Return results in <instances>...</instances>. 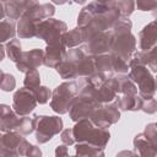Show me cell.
Instances as JSON below:
<instances>
[{
    "instance_id": "43",
    "label": "cell",
    "mask_w": 157,
    "mask_h": 157,
    "mask_svg": "<svg viewBox=\"0 0 157 157\" xmlns=\"http://www.w3.org/2000/svg\"><path fill=\"white\" fill-rule=\"evenodd\" d=\"M115 157H137L136 153L134 151H130V150H123L120 152H118L115 155Z\"/></svg>"
},
{
    "instance_id": "40",
    "label": "cell",
    "mask_w": 157,
    "mask_h": 157,
    "mask_svg": "<svg viewBox=\"0 0 157 157\" xmlns=\"http://www.w3.org/2000/svg\"><path fill=\"white\" fill-rule=\"evenodd\" d=\"M141 110L146 114H153L157 110V102L156 98H150V99H144Z\"/></svg>"
},
{
    "instance_id": "25",
    "label": "cell",
    "mask_w": 157,
    "mask_h": 157,
    "mask_svg": "<svg viewBox=\"0 0 157 157\" xmlns=\"http://www.w3.org/2000/svg\"><path fill=\"white\" fill-rule=\"evenodd\" d=\"M21 117H18L13 110L0 118V132H11L16 131L20 125Z\"/></svg>"
},
{
    "instance_id": "35",
    "label": "cell",
    "mask_w": 157,
    "mask_h": 157,
    "mask_svg": "<svg viewBox=\"0 0 157 157\" xmlns=\"http://www.w3.org/2000/svg\"><path fill=\"white\" fill-rule=\"evenodd\" d=\"M16 87V80L13 77V75L9 74V72H4L1 80H0V90L4 92H11L13 91Z\"/></svg>"
},
{
    "instance_id": "20",
    "label": "cell",
    "mask_w": 157,
    "mask_h": 157,
    "mask_svg": "<svg viewBox=\"0 0 157 157\" xmlns=\"http://www.w3.org/2000/svg\"><path fill=\"white\" fill-rule=\"evenodd\" d=\"M32 0H10L4 1L5 7V16L10 21L20 20V17L23 15V12L27 10V7L31 5Z\"/></svg>"
},
{
    "instance_id": "44",
    "label": "cell",
    "mask_w": 157,
    "mask_h": 157,
    "mask_svg": "<svg viewBox=\"0 0 157 157\" xmlns=\"http://www.w3.org/2000/svg\"><path fill=\"white\" fill-rule=\"evenodd\" d=\"M11 112H12V107H10L7 104H0V118L11 113Z\"/></svg>"
},
{
    "instance_id": "13",
    "label": "cell",
    "mask_w": 157,
    "mask_h": 157,
    "mask_svg": "<svg viewBox=\"0 0 157 157\" xmlns=\"http://www.w3.org/2000/svg\"><path fill=\"white\" fill-rule=\"evenodd\" d=\"M37 101L33 91L27 88H18L12 97V110L18 117H28L37 107Z\"/></svg>"
},
{
    "instance_id": "4",
    "label": "cell",
    "mask_w": 157,
    "mask_h": 157,
    "mask_svg": "<svg viewBox=\"0 0 157 157\" xmlns=\"http://www.w3.org/2000/svg\"><path fill=\"white\" fill-rule=\"evenodd\" d=\"M128 77L137 87V94L142 99L155 98L156 93V80L153 74L142 65H132L129 67Z\"/></svg>"
},
{
    "instance_id": "14",
    "label": "cell",
    "mask_w": 157,
    "mask_h": 157,
    "mask_svg": "<svg viewBox=\"0 0 157 157\" xmlns=\"http://www.w3.org/2000/svg\"><path fill=\"white\" fill-rule=\"evenodd\" d=\"M44 60V50L43 49H31L27 52H22L20 59L16 63V69L20 72H28L31 70H37L40 65H43Z\"/></svg>"
},
{
    "instance_id": "26",
    "label": "cell",
    "mask_w": 157,
    "mask_h": 157,
    "mask_svg": "<svg viewBox=\"0 0 157 157\" xmlns=\"http://www.w3.org/2000/svg\"><path fill=\"white\" fill-rule=\"evenodd\" d=\"M94 59V67L97 72H104V74H112L113 72V63H112V55L102 54L93 56Z\"/></svg>"
},
{
    "instance_id": "36",
    "label": "cell",
    "mask_w": 157,
    "mask_h": 157,
    "mask_svg": "<svg viewBox=\"0 0 157 157\" xmlns=\"http://www.w3.org/2000/svg\"><path fill=\"white\" fill-rule=\"evenodd\" d=\"M112 63H113V71L117 72L118 75H126L129 72V65L123 59H119V58L112 55Z\"/></svg>"
},
{
    "instance_id": "46",
    "label": "cell",
    "mask_w": 157,
    "mask_h": 157,
    "mask_svg": "<svg viewBox=\"0 0 157 157\" xmlns=\"http://www.w3.org/2000/svg\"><path fill=\"white\" fill-rule=\"evenodd\" d=\"M2 75H4V71L0 69V80H1V77H2Z\"/></svg>"
},
{
    "instance_id": "41",
    "label": "cell",
    "mask_w": 157,
    "mask_h": 157,
    "mask_svg": "<svg viewBox=\"0 0 157 157\" xmlns=\"http://www.w3.org/2000/svg\"><path fill=\"white\" fill-rule=\"evenodd\" d=\"M42 156H43L42 150L36 145H29L25 155V157H42Z\"/></svg>"
},
{
    "instance_id": "31",
    "label": "cell",
    "mask_w": 157,
    "mask_h": 157,
    "mask_svg": "<svg viewBox=\"0 0 157 157\" xmlns=\"http://www.w3.org/2000/svg\"><path fill=\"white\" fill-rule=\"evenodd\" d=\"M56 72L59 74V76L64 80H70V78H76V70L74 67V65L69 61V60H64L61 61L56 67H55Z\"/></svg>"
},
{
    "instance_id": "45",
    "label": "cell",
    "mask_w": 157,
    "mask_h": 157,
    "mask_svg": "<svg viewBox=\"0 0 157 157\" xmlns=\"http://www.w3.org/2000/svg\"><path fill=\"white\" fill-rule=\"evenodd\" d=\"M5 17V7H4V1H0V22Z\"/></svg>"
},
{
    "instance_id": "37",
    "label": "cell",
    "mask_w": 157,
    "mask_h": 157,
    "mask_svg": "<svg viewBox=\"0 0 157 157\" xmlns=\"http://www.w3.org/2000/svg\"><path fill=\"white\" fill-rule=\"evenodd\" d=\"M147 140H150L152 144L157 145V125L156 123H150L145 126V130L142 132Z\"/></svg>"
},
{
    "instance_id": "24",
    "label": "cell",
    "mask_w": 157,
    "mask_h": 157,
    "mask_svg": "<svg viewBox=\"0 0 157 157\" xmlns=\"http://www.w3.org/2000/svg\"><path fill=\"white\" fill-rule=\"evenodd\" d=\"M117 83H118V94L123 96H134L137 94V87L135 83L128 77V75H117L114 76Z\"/></svg>"
},
{
    "instance_id": "34",
    "label": "cell",
    "mask_w": 157,
    "mask_h": 157,
    "mask_svg": "<svg viewBox=\"0 0 157 157\" xmlns=\"http://www.w3.org/2000/svg\"><path fill=\"white\" fill-rule=\"evenodd\" d=\"M33 93H34L37 103H39V104H45L52 98V91L47 86H38L33 91Z\"/></svg>"
},
{
    "instance_id": "2",
    "label": "cell",
    "mask_w": 157,
    "mask_h": 157,
    "mask_svg": "<svg viewBox=\"0 0 157 157\" xmlns=\"http://www.w3.org/2000/svg\"><path fill=\"white\" fill-rule=\"evenodd\" d=\"M72 134H74L75 142L90 144L103 150L105 148V146L110 140L109 130L94 126L88 118L76 121L72 128Z\"/></svg>"
},
{
    "instance_id": "10",
    "label": "cell",
    "mask_w": 157,
    "mask_h": 157,
    "mask_svg": "<svg viewBox=\"0 0 157 157\" xmlns=\"http://www.w3.org/2000/svg\"><path fill=\"white\" fill-rule=\"evenodd\" d=\"M66 60H69L75 70H76V78L78 77H90L96 71L94 67V59L93 56L86 55L81 48H72L67 50Z\"/></svg>"
},
{
    "instance_id": "33",
    "label": "cell",
    "mask_w": 157,
    "mask_h": 157,
    "mask_svg": "<svg viewBox=\"0 0 157 157\" xmlns=\"http://www.w3.org/2000/svg\"><path fill=\"white\" fill-rule=\"evenodd\" d=\"M110 77H113L112 74L94 72L93 75H91L90 77H86V78H87L88 83H90L94 90H98V88H101V87L104 85V82H105L108 78H110Z\"/></svg>"
},
{
    "instance_id": "28",
    "label": "cell",
    "mask_w": 157,
    "mask_h": 157,
    "mask_svg": "<svg viewBox=\"0 0 157 157\" xmlns=\"http://www.w3.org/2000/svg\"><path fill=\"white\" fill-rule=\"evenodd\" d=\"M37 117L38 114H33L32 117H21L20 125L17 128V132L21 135H29L36 130L37 126Z\"/></svg>"
},
{
    "instance_id": "22",
    "label": "cell",
    "mask_w": 157,
    "mask_h": 157,
    "mask_svg": "<svg viewBox=\"0 0 157 157\" xmlns=\"http://www.w3.org/2000/svg\"><path fill=\"white\" fill-rule=\"evenodd\" d=\"M63 44L65 45V48L67 49H72V48H78L80 44H82L85 42V37H83V32L81 28L75 27L70 31H66L63 37H61Z\"/></svg>"
},
{
    "instance_id": "7",
    "label": "cell",
    "mask_w": 157,
    "mask_h": 157,
    "mask_svg": "<svg viewBox=\"0 0 157 157\" xmlns=\"http://www.w3.org/2000/svg\"><path fill=\"white\" fill-rule=\"evenodd\" d=\"M63 119L58 115H38L36 126V140L39 144H47L63 130Z\"/></svg>"
},
{
    "instance_id": "21",
    "label": "cell",
    "mask_w": 157,
    "mask_h": 157,
    "mask_svg": "<svg viewBox=\"0 0 157 157\" xmlns=\"http://www.w3.org/2000/svg\"><path fill=\"white\" fill-rule=\"evenodd\" d=\"M114 104L120 112H139L141 110L144 99L139 94L134 96H120L114 99Z\"/></svg>"
},
{
    "instance_id": "32",
    "label": "cell",
    "mask_w": 157,
    "mask_h": 157,
    "mask_svg": "<svg viewBox=\"0 0 157 157\" xmlns=\"http://www.w3.org/2000/svg\"><path fill=\"white\" fill-rule=\"evenodd\" d=\"M38 86H40V75L38 70H31L26 72L25 80H23V87L31 91H34Z\"/></svg>"
},
{
    "instance_id": "15",
    "label": "cell",
    "mask_w": 157,
    "mask_h": 157,
    "mask_svg": "<svg viewBox=\"0 0 157 157\" xmlns=\"http://www.w3.org/2000/svg\"><path fill=\"white\" fill-rule=\"evenodd\" d=\"M66 54L67 49L63 43L53 44V45H47L44 50V60L43 65L50 69H55L61 61L66 60Z\"/></svg>"
},
{
    "instance_id": "3",
    "label": "cell",
    "mask_w": 157,
    "mask_h": 157,
    "mask_svg": "<svg viewBox=\"0 0 157 157\" xmlns=\"http://www.w3.org/2000/svg\"><path fill=\"white\" fill-rule=\"evenodd\" d=\"M78 94V87L76 81H65L56 86L52 92L50 108L56 114H66L70 110L74 98Z\"/></svg>"
},
{
    "instance_id": "18",
    "label": "cell",
    "mask_w": 157,
    "mask_h": 157,
    "mask_svg": "<svg viewBox=\"0 0 157 157\" xmlns=\"http://www.w3.org/2000/svg\"><path fill=\"white\" fill-rule=\"evenodd\" d=\"M132 145H134V152L136 153L137 157H156L157 156V145L147 140L142 132L135 135L132 140Z\"/></svg>"
},
{
    "instance_id": "12",
    "label": "cell",
    "mask_w": 157,
    "mask_h": 157,
    "mask_svg": "<svg viewBox=\"0 0 157 157\" xmlns=\"http://www.w3.org/2000/svg\"><path fill=\"white\" fill-rule=\"evenodd\" d=\"M99 105H102V104H99L94 98L77 94L71 103V107L69 110V117L75 123L81 119H87Z\"/></svg>"
},
{
    "instance_id": "17",
    "label": "cell",
    "mask_w": 157,
    "mask_h": 157,
    "mask_svg": "<svg viewBox=\"0 0 157 157\" xmlns=\"http://www.w3.org/2000/svg\"><path fill=\"white\" fill-rule=\"evenodd\" d=\"M117 97H118V83L113 76L108 78L104 82V85L94 92L93 98L99 104H108V103H112Z\"/></svg>"
},
{
    "instance_id": "9",
    "label": "cell",
    "mask_w": 157,
    "mask_h": 157,
    "mask_svg": "<svg viewBox=\"0 0 157 157\" xmlns=\"http://www.w3.org/2000/svg\"><path fill=\"white\" fill-rule=\"evenodd\" d=\"M113 43V34L110 31L94 32L82 45V52L90 56L108 54Z\"/></svg>"
},
{
    "instance_id": "23",
    "label": "cell",
    "mask_w": 157,
    "mask_h": 157,
    "mask_svg": "<svg viewBox=\"0 0 157 157\" xmlns=\"http://www.w3.org/2000/svg\"><path fill=\"white\" fill-rule=\"evenodd\" d=\"M75 151H76V155H75L76 157H105L103 148H99L97 146L85 144V142L76 144Z\"/></svg>"
},
{
    "instance_id": "1",
    "label": "cell",
    "mask_w": 157,
    "mask_h": 157,
    "mask_svg": "<svg viewBox=\"0 0 157 157\" xmlns=\"http://www.w3.org/2000/svg\"><path fill=\"white\" fill-rule=\"evenodd\" d=\"M55 13V7L52 2L39 4L37 1H31V5L20 17L16 26V34L21 39H31L36 37L37 25L47 18H52Z\"/></svg>"
},
{
    "instance_id": "27",
    "label": "cell",
    "mask_w": 157,
    "mask_h": 157,
    "mask_svg": "<svg viewBox=\"0 0 157 157\" xmlns=\"http://www.w3.org/2000/svg\"><path fill=\"white\" fill-rule=\"evenodd\" d=\"M16 36V26L10 20H4L0 22V44L7 43Z\"/></svg>"
},
{
    "instance_id": "39",
    "label": "cell",
    "mask_w": 157,
    "mask_h": 157,
    "mask_svg": "<svg viewBox=\"0 0 157 157\" xmlns=\"http://www.w3.org/2000/svg\"><path fill=\"white\" fill-rule=\"evenodd\" d=\"M60 140L63 142V145L65 146H71L75 144V139H74V134H72V128L70 129H64L60 132Z\"/></svg>"
},
{
    "instance_id": "30",
    "label": "cell",
    "mask_w": 157,
    "mask_h": 157,
    "mask_svg": "<svg viewBox=\"0 0 157 157\" xmlns=\"http://www.w3.org/2000/svg\"><path fill=\"white\" fill-rule=\"evenodd\" d=\"M115 9L119 11L120 18H129V16L135 10V1L132 0H118L113 1Z\"/></svg>"
},
{
    "instance_id": "16",
    "label": "cell",
    "mask_w": 157,
    "mask_h": 157,
    "mask_svg": "<svg viewBox=\"0 0 157 157\" xmlns=\"http://www.w3.org/2000/svg\"><path fill=\"white\" fill-rule=\"evenodd\" d=\"M156 49L157 47L150 49V50H146V52H135L131 56V59L129 60L128 65L129 67L132 66V65H142V66H146L152 74L157 71V58H156Z\"/></svg>"
},
{
    "instance_id": "6",
    "label": "cell",
    "mask_w": 157,
    "mask_h": 157,
    "mask_svg": "<svg viewBox=\"0 0 157 157\" xmlns=\"http://www.w3.org/2000/svg\"><path fill=\"white\" fill-rule=\"evenodd\" d=\"M67 31V25L64 21L56 18H47L40 21L37 25L36 37L43 39L47 45H53L58 43H63L61 37Z\"/></svg>"
},
{
    "instance_id": "11",
    "label": "cell",
    "mask_w": 157,
    "mask_h": 157,
    "mask_svg": "<svg viewBox=\"0 0 157 157\" xmlns=\"http://www.w3.org/2000/svg\"><path fill=\"white\" fill-rule=\"evenodd\" d=\"M91 123L102 129H108L110 125L115 124L120 119V110L117 108L114 103L102 104L99 105L88 118Z\"/></svg>"
},
{
    "instance_id": "47",
    "label": "cell",
    "mask_w": 157,
    "mask_h": 157,
    "mask_svg": "<svg viewBox=\"0 0 157 157\" xmlns=\"http://www.w3.org/2000/svg\"><path fill=\"white\" fill-rule=\"evenodd\" d=\"M70 157H76V156H70Z\"/></svg>"
},
{
    "instance_id": "5",
    "label": "cell",
    "mask_w": 157,
    "mask_h": 157,
    "mask_svg": "<svg viewBox=\"0 0 157 157\" xmlns=\"http://www.w3.org/2000/svg\"><path fill=\"white\" fill-rule=\"evenodd\" d=\"M29 145L17 131L0 132V157H25Z\"/></svg>"
},
{
    "instance_id": "42",
    "label": "cell",
    "mask_w": 157,
    "mask_h": 157,
    "mask_svg": "<svg viewBox=\"0 0 157 157\" xmlns=\"http://www.w3.org/2000/svg\"><path fill=\"white\" fill-rule=\"evenodd\" d=\"M55 157H70L69 151H67V146H65V145L56 146L55 147Z\"/></svg>"
},
{
    "instance_id": "38",
    "label": "cell",
    "mask_w": 157,
    "mask_h": 157,
    "mask_svg": "<svg viewBox=\"0 0 157 157\" xmlns=\"http://www.w3.org/2000/svg\"><path fill=\"white\" fill-rule=\"evenodd\" d=\"M135 7L140 11H152L157 7V1L155 0H139L135 2Z\"/></svg>"
},
{
    "instance_id": "19",
    "label": "cell",
    "mask_w": 157,
    "mask_h": 157,
    "mask_svg": "<svg viewBox=\"0 0 157 157\" xmlns=\"http://www.w3.org/2000/svg\"><path fill=\"white\" fill-rule=\"evenodd\" d=\"M139 40H140V50L146 52L156 47L157 44V27L156 21L150 22L139 32Z\"/></svg>"
},
{
    "instance_id": "29",
    "label": "cell",
    "mask_w": 157,
    "mask_h": 157,
    "mask_svg": "<svg viewBox=\"0 0 157 157\" xmlns=\"http://www.w3.org/2000/svg\"><path fill=\"white\" fill-rule=\"evenodd\" d=\"M5 53H6L7 58L16 64L17 60L20 59L21 54H22V45H21L20 39L13 38V39L9 40L5 45Z\"/></svg>"
},
{
    "instance_id": "8",
    "label": "cell",
    "mask_w": 157,
    "mask_h": 157,
    "mask_svg": "<svg viewBox=\"0 0 157 157\" xmlns=\"http://www.w3.org/2000/svg\"><path fill=\"white\" fill-rule=\"evenodd\" d=\"M112 34H113V43L109 54L129 63L132 54L136 52V37L131 32L112 33Z\"/></svg>"
}]
</instances>
